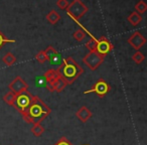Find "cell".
Listing matches in <instances>:
<instances>
[{"mask_svg":"<svg viewBox=\"0 0 147 145\" xmlns=\"http://www.w3.org/2000/svg\"><path fill=\"white\" fill-rule=\"evenodd\" d=\"M49 114H51L49 107L38 96H33L30 105L21 114V116L26 123L37 124L42 122Z\"/></svg>","mask_w":147,"mask_h":145,"instance_id":"6da1fadb","label":"cell"},{"mask_svg":"<svg viewBox=\"0 0 147 145\" xmlns=\"http://www.w3.org/2000/svg\"><path fill=\"white\" fill-rule=\"evenodd\" d=\"M57 71L59 76L67 82V85H71L73 83H75V81L84 73L83 67L71 57L63 59Z\"/></svg>","mask_w":147,"mask_h":145,"instance_id":"7a4b0ae2","label":"cell"},{"mask_svg":"<svg viewBox=\"0 0 147 145\" xmlns=\"http://www.w3.org/2000/svg\"><path fill=\"white\" fill-rule=\"evenodd\" d=\"M65 10L74 20L79 23V20L88 12L89 8L86 4L82 2V0H73Z\"/></svg>","mask_w":147,"mask_h":145,"instance_id":"3957f363","label":"cell"},{"mask_svg":"<svg viewBox=\"0 0 147 145\" xmlns=\"http://www.w3.org/2000/svg\"><path fill=\"white\" fill-rule=\"evenodd\" d=\"M104 61V57L99 55L97 51H89L84 57L83 63L86 65L91 71H96Z\"/></svg>","mask_w":147,"mask_h":145,"instance_id":"277c9868","label":"cell"},{"mask_svg":"<svg viewBox=\"0 0 147 145\" xmlns=\"http://www.w3.org/2000/svg\"><path fill=\"white\" fill-rule=\"evenodd\" d=\"M32 97L33 95H31V93H29L28 91H25L21 94L16 95V99H15V102L12 107H14L20 114H22L30 105L31 101H32Z\"/></svg>","mask_w":147,"mask_h":145,"instance_id":"5b68a950","label":"cell"},{"mask_svg":"<svg viewBox=\"0 0 147 145\" xmlns=\"http://www.w3.org/2000/svg\"><path fill=\"white\" fill-rule=\"evenodd\" d=\"M111 90V87L104 79H99L96 83L92 86V88L89 89L88 91H85L84 94L88 95L90 93H95V94L98 95L100 98H104Z\"/></svg>","mask_w":147,"mask_h":145,"instance_id":"8992f818","label":"cell"},{"mask_svg":"<svg viewBox=\"0 0 147 145\" xmlns=\"http://www.w3.org/2000/svg\"><path fill=\"white\" fill-rule=\"evenodd\" d=\"M114 47H113L112 42L107 38L106 36H101L100 38L97 39V47H96V51L99 55L106 57L109 53L113 51Z\"/></svg>","mask_w":147,"mask_h":145,"instance_id":"52a82bcc","label":"cell"},{"mask_svg":"<svg viewBox=\"0 0 147 145\" xmlns=\"http://www.w3.org/2000/svg\"><path fill=\"white\" fill-rule=\"evenodd\" d=\"M8 89L11 92L14 93L15 95H19V94H21V93L27 91V89H28V84H27L21 77L17 76L16 78L8 85Z\"/></svg>","mask_w":147,"mask_h":145,"instance_id":"ba28073f","label":"cell"},{"mask_svg":"<svg viewBox=\"0 0 147 145\" xmlns=\"http://www.w3.org/2000/svg\"><path fill=\"white\" fill-rule=\"evenodd\" d=\"M128 43L136 51H139L143 45L146 43V38L141 34L139 31H135L132 35L128 38Z\"/></svg>","mask_w":147,"mask_h":145,"instance_id":"9c48e42d","label":"cell"},{"mask_svg":"<svg viewBox=\"0 0 147 145\" xmlns=\"http://www.w3.org/2000/svg\"><path fill=\"white\" fill-rule=\"evenodd\" d=\"M45 55H47V61L51 63H53V65H59L61 63V61H63V59H61V55L57 53V51L53 47H49L47 49H45Z\"/></svg>","mask_w":147,"mask_h":145,"instance_id":"30bf717a","label":"cell"},{"mask_svg":"<svg viewBox=\"0 0 147 145\" xmlns=\"http://www.w3.org/2000/svg\"><path fill=\"white\" fill-rule=\"evenodd\" d=\"M76 116L78 117L79 119H80L81 122L86 123L87 121H88L89 119H90L91 117L93 116V113L91 112V111L89 110V109L87 108L86 106H83V107H81V108L79 109L78 111H77Z\"/></svg>","mask_w":147,"mask_h":145,"instance_id":"8fae6325","label":"cell"},{"mask_svg":"<svg viewBox=\"0 0 147 145\" xmlns=\"http://www.w3.org/2000/svg\"><path fill=\"white\" fill-rule=\"evenodd\" d=\"M51 86H53V90H55V92L61 93V92H63V91L65 90V87L67 86V82H65V81L63 80V79L61 78V76H59V78H57V80H55V82L51 84Z\"/></svg>","mask_w":147,"mask_h":145,"instance_id":"7c38bea8","label":"cell"},{"mask_svg":"<svg viewBox=\"0 0 147 145\" xmlns=\"http://www.w3.org/2000/svg\"><path fill=\"white\" fill-rule=\"evenodd\" d=\"M59 73H57V69H49L45 73V82L47 84L51 85L57 78H59Z\"/></svg>","mask_w":147,"mask_h":145,"instance_id":"4fadbf2b","label":"cell"},{"mask_svg":"<svg viewBox=\"0 0 147 145\" xmlns=\"http://www.w3.org/2000/svg\"><path fill=\"white\" fill-rule=\"evenodd\" d=\"M127 20H128V22L130 23V24L136 26V25H138L139 23L142 21V16H141V14H139L138 12H136V11H133V12L127 17Z\"/></svg>","mask_w":147,"mask_h":145,"instance_id":"5bb4252c","label":"cell"},{"mask_svg":"<svg viewBox=\"0 0 147 145\" xmlns=\"http://www.w3.org/2000/svg\"><path fill=\"white\" fill-rule=\"evenodd\" d=\"M47 20L49 21L51 24H55V23H57L59 20H61V15H59L55 10H51L47 13Z\"/></svg>","mask_w":147,"mask_h":145,"instance_id":"9a60e30c","label":"cell"},{"mask_svg":"<svg viewBox=\"0 0 147 145\" xmlns=\"http://www.w3.org/2000/svg\"><path fill=\"white\" fill-rule=\"evenodd\" d=\"M2 61L7 67H11V65H13L16 63V57H15L12 53H7L6 55L2 57Z\"/></svg>","mask_w":147,"mask_h":145,"instance_id":"2e32d148","label":"cell"},{"mask_svg":"<svg viewBox=\"0 0 147 145\" xmlns=\"http://www.w3.org/2000/svg\"><path fill=\"white\" fill-rule=\"evenodd\" d=\"M134 8L135 11L138 12L139 14H143V13H145L147 11V3L145 2L144 0H140L135 4Z\"/></svg>","mask_w":147,"mask_h":145,"instance_id":"e0dca14e","label":"cell"},{"mask_svg":"<svg viewBox=\"0 0 147 145\" xmlns=\"http://www.w3.org/2000/svg\"><path fill=\"white\" fill-rule=\"evenodd\" d=\"M31 132L34 136L39 137L43 134L45 132V127L40 124V123H37V124H33L32 128H31Z\"/></svg>","mask_w":147,"mask_h":145,"instance_id":"ac0fdd59","label":"cell"},{"mask_svg":"<svg viewBox=\"0 0 147 145\" xmlns=\"http://www.w3.org/2000/svg\"><path fill=\"white\" fill-rule=\"evenodd\" d=\"M15 99H16V95L13 92H11V91L7 93V94H5L4 97H3V101L7 105H9V106H13V104L15 102Z\"/></svg>","mask_w":147,"mask_h":145,"instance_id":"d6986e66","label":"cell"},{"mask_svg":"<svg viewBox=\"0 0 147 145\" xmlns=\"http://www.w3.org/2000/svg\"><path fill=\"white\" fill-rule=\"evenodd\" d=\"M85 32H86V31H85L84 29L79 28L73 33V37L76 39L77 41H83L85 39V37H86V33Z\"/></svg>","mask_w":147,"mask_h":145,"instance_id":"ffe728a7","label":"cell"},{"mask_svg":"<svg viewBox=\"0 0 147 145\" xmlns=\"http://www.w3.org/2000/svg\"><path fill=\"white\" fill-rule=\"evenodd\" d=\"M14 42H15L14 39H9V38H7V37L4 35V33H3L2 31L0 30V49H2L3 45H6V43H14Z\"/></svg>","mask_w":147,"mask_h":145,"instance_id":"44dd1931","label":"cell"},{"mask_svg":"<svg viewBox=\"0 0 147 145\" xmlns=\"http://www.w3.org/2000/svg\"><path fill=\"white\" fill-rule=\"evenodd\" d=\"M132 59H133V61H134V63H138V65H139V63H143V61L145 59V57H144V55L141 53V51H136V53L132 55Z\"/></svg>","mask_w":147,"mask_h":145,"instance_id":"7402d4cb","label":"cell"},{"mask_svg":"<svg viewBox=\"0 0 147 145\" xmlns=\"http://www.w3.org/2000/svg\"><path fill=\"white\" fill-rule=\"evenodd\" d=\"M85 47L89 49V51H96V47H97V38H91L88 42H86Z\"/></svg>","mask_w":147,"mask_h":145,"instance_id":"603a6c76","label":"cell"},{"mask_svg":"<svg viewBox=\"0 0 147 145\" xmlns=\"http://www.w3.org/2000/svg\"><path fill=\"white\" fill-rule=\"evenodd\" d=\"M35 59H36V61H38V63H45V61H47V55H45V51H38V53H36V55H35Z\"/></svg>","mask_w":147,"mask_h":145,"instance_id":"cb8c5ba5","label":"cell"},{"mask_svg":"<svg viewBox=\"0 0 147 145\" xmlns=\"http://www.w3.org/2000/svg\"><path fill=\"white\" fill-rule=\"evenodd\" d=\"M69 3L67 2V0H57V6L61 10H65L69 6Z\"/></svg>","mask_w":147,"mask_h":145,"instance_id":"d4e9b609","label":"cell"},{"mask_svg":"<svg viewBox=\"0 0 147 145\" xmlns=\"http://www.w3.org/2000/svg\"><path fill=\"white\" fill-rule=\"evenodd\" d=\"M55 145H73V144H71L65 137H61V138L59 139V141ZM85 145H89V144H85Z\"/></svg>","mask_w":147,"mask_h":145,"instance_id":"484cf974","label":"cell"},{"mask_svg":"<svg viewBox=\"0 0 147 145\" xmlns=\"http://www.w3.org/2000/svg\"></svg>","mask_w":147,"mask_h":145,"instance_id":"4316f807","label":"cell"}]
</instances>
